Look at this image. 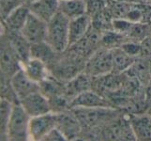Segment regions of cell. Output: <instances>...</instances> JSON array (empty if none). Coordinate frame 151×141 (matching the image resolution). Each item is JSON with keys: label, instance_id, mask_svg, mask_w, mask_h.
Listing matches in <instances>:
<instances>
[{"label": "cell", "instance_id": "1", "mask_svg": "<svg viewBox=\"0 0 151 141\" xmlns=\"http://www.w3.org/2000/svg\"><path fill=\"white\" fill-rule=\"evenodd\" d=\"M72 112L79 119L84 131H97L122 114L114 107H74Z\"/></svg>", "mask_w": 151, "mask_h": 141}, {"label": "cell", "instance_id": "2", "mask_svg": "<svg viewBox=\"0 0 151 141\" xmlns=\"http://www.w3.org/2000/svg\"><path fill=\"white\" fill-rule=\"evenodd\" d=\"M70 20L61 12L47 23V35L45 41L57 53H63L69 48Z\"/></svg>", "mask_w": 151, "mask_h": 141}, {"label": "cell", "instance_id": "3", "mask_svg": "<svg viewBox=\"0 0 151 141\" xmlns=\"http://www.w3.org/2000/svg\"><path fill=\"white\" fill-rule=\"evenodd\" d=\"M30 116L19 103H14L12 114L7 126V140L25 141L29 140L28 126Z\"/></svg>", "mask_w": 151, "mask_h": 141}, {"label": "cell", "instance_id": "4", "mask_svg": "<svg viewBox=\"0 0 151 141\" xmlns=\"http://www.w3.org/2000/svg\"><path fill=\"white\" fill-rule=\"evenodd\" d=\"M85 72L93 77L101 76L113 72L112 49L100 47L86 61Z\"/></svg>", "mask_w": 151, "mask_h": 141}, {"label": "cell", "instance_id": "5", "mask_svg": "<svg viewBox=\"0 0 151 141\" xmlns=\"http://www.w3.org/2000/svg\"><path fill=\"white\" fill-rule=\"evenodd\" d=\"M21 61L6 35L1 34V82H9L21 69Z\"/></svg>", "mask_w": 151, "mask_h": 141}, {"label": "cell", "instance_id": "6", "mask_svg": "<svg viewBox=\"0 0 151 141\" xmlns=\"http://www.w3.org/2000/svg\"><path fill=\"white\" fill-rule=\"evenodd\" d=\"M55 127L56 115L54 112L31 117L28 126L29 140L42 141L48 133Z\"/></svg>", "mask_w": 151, "mask_h": 141}, {"label": "cell", "instance_id": "7", "mask_svg": "<svg viewBox=\"0 0 151 141\" xmlns=\"http://www.w3.org/2000/svg\"><path fill=\"white\" fill-rule=\"evenodd\" d=\"M55 115L56 127L64 134L67 140H74L81 137L83 127L71 109L55 113Z\"/></svg>", "mask_w": 151, "mask_h": 141}, {"label": "cell", "instance_id": "8", "mask_svg": "<svg viewBox=\"0 0 151 141\" xmlns=\"http://www.w3.org/2000/svg\"><path fill=\"white\" fill-rule=\"evenodd\" d=\"M21 33L31 44L44 41L47 35V22L30 12Z\"/></svg>", "mask_w": 151, "mask_h": 141}, {"label": "cell", "instance_id": "9", "mask_svg": "<svg viewBox=\"0 0 151 141\" xmlns=\"http://www.w3.org/2000/svg\"><path fill=\"white\" fill-rule=\"evenodd\" d=\"M30 118L40 116L52 112V107L48 98L44 96L40 91L34 92L19 101Z\"/></svg>", "mask_w": 151, "mask_h": 141}, {"label": "cell", "instance_id": "10", "mask_svg": "<svg viewBox=\"0 0 151 141\" xmlns=\"http://www.w3.org/2000/svg\"><path fill=\"white\" fill-rule=\"evenodd\" d=\"M9 83L18 102L30 94L40 91V84L31 80L22 68L12 75Z\"/></svg>", "mask_w": 151, "mask_h": 141}, {"label": "cell", "instance_id": "11", "mask_svg": "<svg viewBox=\"0 0 151 141\" xmlns=\"http://www.w3.org/2000/svg\"><path fill=\"white\" fill-rule=\"evenodd\" d=\"M74 107H114L105 96L95 90H89L80 93L72 99L70 109Z\"/></svg>", "mask_w": 151, "mask_h": 141}, {"label": "cell", "instance_id": "12", "mask_svg": "<svg viewBox=\"0 0 151 141\" xmlns=\"http://www.w3.org/2000/svg\"><path fill=\"white\" fill-rule=\"evenodd\" d=\"M93 81L94 77L88 74L85 71L78 74L70 80L65 82V93L66 96L70 100L79 95L80 93L93 90Z\"/></svg>", "mask_w": 151, "mask_h": 141}, {"label": "cell", "instance_id": "13", "mask_svg": "<svg viewBox=\"0 0 151 141\" xmlns=\"http://www.w3.org/2000/svg\"><path fill=\"white\" fill-rule=\"evenodd\" d=\"M30 14L28 5L24 4L14 9L8 16L3 19L2 31L9 32H21L23 27Z\"/></svg>", "mask_w": 151, "mask_h": 141}, {"label": "cell", "instance_id": "14", "mask_svg": "<svg viewBox=\"0 0 151 141\" xmlns=\"http://www.w3.org/2000/svg\"><path fill=\"white\" fill-rule=\"evenodd\" d=\"M21 68L31 80L39 84L51 74L49 67L45 62L32 56H30L27 60L22 62Z\"/></svg>", "mask_w": 151, "mask_h": 141}, {"label": "cell", "instance_id": "15", "mask_svg": "<svg viewBox=\"0 0 151 141\" xmlns=\"http://www.w3.org/2000/svg\"><path fill=\"white\" fill-rule=\"evenodd\" d=\"M136 140L151 141V117L145 114H128Z\"/></svg>", "mask_w": 151, "mask_h": 141}, {"label": "cell", "instance_id": "16", "mask_svg": "<svg viewBox=\"0 0 151 141\" xmlns=\"http://www.w3.org/2000/svg\"><path fill=\"white\" fill-rule=\"evenodd\" d=\"M92 27V18L87 13L82 15L80 17L70 20V35H69V44L72 46L81 40L88 33Z\"/></svg>", "mask_w": 151, "mask_h": 141}, {"label": "cell", "instance_id": "17", "mask_svg": "<svg viewBox=\"0 0 151 141\" xmlns=\"http://www.w3.org/2000/svg\"><path fill=\"white\" fill-rule=\"evenodd\" d=\"M59 0H38L28 7L31 13L48 23L59 12Z\"/></svg>", "mask_w": 151, "mask_h": 141}, {"label": "cell", "instance_id": "18", "mask_svg": "<svg viewBox=\"0 0 151 141\" xmlns=\"http://www.w3.org/2000/svg\"><path fill=\"white\" fill-rule=\"evenodd\" d=\"M125 72L136 78L145 87L151 81V59L143 56L137 57L131 68Z\"/></svg>", "mask_w": 151, "mask_h": 141}, {"label": "cell", "instance_id": "19", "mask_svg": "<svg viewBox=\"0 0 151 141\" xmlns=\"http://www.w3.org/2000/svg\"><path fill=\"white\" fill-rule=\"evenodd\" d=\"M1 34L7 36V38L12 43L13 49L17 53L18 56L22 62L27 60L31 56V44L29 41L25 39L21 32H9V31H3Z\"/></svg>", "mask_w": 151, "mask_h": 141}, {"label": "cell", "instance_id": "20", "mask_svg": "<svg viewBox=\"0 0 151 141\" xmlns=\"http://www.w3.org/2000/svg\"><path fill=\"white\" fill-rule=\"evenodd\" d=\"M58 56L59 53L55 52L53 47L45 40L31 45V56L42 60L48 67L54 63Z\"/></svg>", "mask_w": 151, "mask_h": 141}, {"label": "cell", "instance_id": "21", "mask_svg": "<svg viewBox=\"0 0 151 141\" xmlns=\"http://www.w3.org/2000/svg\"><path fill=\"white\" fill-rule=\"evenodd\" d=\"M59 12L72 20L86 14V0H68L60 1Z\"/></svg>", "mask_w": 151, "mask_h": 141}, {"label": "cell", "instance_id": "22", "mask_svg": "<svg viewBox=\"0 0 151 141\" xmlns=\"http://www.w3.org/2000/svg\"><path fill=\"white\" fill-rule=\"evenodd\" d=\"M113 56V72L117 74H122L128 71L134 63L136 57H133L127 54L121 47L112 49Z\"/></svg>", "mask_w": 151, "mask_h": 141}, {"label": "cell", "instance_id": "23", "mask_svg": "<svg viewBox=\"0 0 151 141\" xmlns=\"http://www.w3.org/2000/svg\"><path fill=\"white\" fill-rule=\"evenodd\" d=\"M129 39L120 33L116 32L114 30H107L101 34V46L105 47L108 49H114L116 47H120L125 41H127Z\"/></svg>", "mask_w": 151, "mask_h": 141}, {"label": "cell", "instance_id": "24", "mask_svg": "<svg viewBox=\"0 0 151 141\" xmlns=\"http://www.w3.org/2000/svg\"><path fill=\"white\" fill-rule=\"evenodd\" d=\"M13 103H14L10 102L6 98H1V140H7V126L12 114Z\"/></svg>", "mask_w": 151, "mask_h": 141}, {"label": "cell", "instance_id": "25", "mask_svg": "<svg viewBox=\"0 0 151 141\" xmlns=\"http://www.w3.org/2000/svg\"><path fill=\"white\" fill-rule=\"evenodd\" d=\"M133 24L134 22H132V21L125 18H114L112 22V29L128 38Z\"/></svg>", "mask_w": 151, "mask_h": 141}, {"label": "cell", "instance_id": "26", "mask_svg": "<svg viewBox=\"0 0 151 141\" xmlns=\"http://www.w3.org/2000/svg\"><path fill=\"white\" fill-rule=\"evenodd\" d=\"M105 0H86V13L92 18L107 9Z\"/></svg>", "mask_w": 151, "mask_h": 141}, {"label": "cell", "instance_id": "27", "mask_svg": "<svg viewBox=\"0 0 151 141\" xmlns=\"http://www.w3.org/2000/svg\"><path fill=\"white\" fill-rule=\"evenodd\" d=\"M120 47L127 54L137 59V57L141 56V43H138V41L128 40Z\"/></svg>", "mask_w": 151, "mask_h": 141}, {"label": "cell", "instance_id": "28", "mask_svg": "<svg viewBox=\"0 0 151 141\" xmlns=\"http://www.w3.org/2000/svg\"><path fill=\"white\" fill-rule=\"evenodd\" d=\"M140 43H141V56L151 59V36L145 37Z\"/></svg>", "mask_w": 151, "mask_h": 141}, {"label": "cell", "instance_id": "29", "mask_svg": "<svg viewBox=\"0 0 151 141\" xmlns=\"http://www.w3.org/2000/svg\"><path fill=\"white\" fill-rule=\"evenodd\" d=\"M65 140H67L66 137L57 127L50 131L44 138V141H65Z\"/></svg>", "mask_w": 151, "mask_h": 141}, {"label": "cell", "instance_id": "30", "mask_svg": "<svg viewBox=\"0 0 151 141\" xmlns=\"http://www.w3.org/2000/svg\"><path fill=\"white\" fill-rule=\"evenodd\" d=\"M147 36H151V21L150 22H147Z\"/></svg>", "mask_w": 151, "mask_h": 141}, {"label": "cell", "instance_id": "31", "mask_svg": "<svg viewBox=\"0 0 151 141\" xmlns=\"http://www.w3.org/2000/svg\"><path fill=\"white\" fill-rule=\"evenodd\" d=\"M147 114L149 115V116L151 117V100H150V103H149V106H148V109L147 111Z\"/></svg>", "mask_w": 151, "mask_h": 141}, {"label": "cell", "instance_id": "32", "mask_svg": "<svg viewBox=\"0 0 151 141\" xmlns=\"http://www.w3.org/2000/svg\"><path fill=\"white\" fill-rule=\"evenodd\" d=\"M36 1H38V0H27V5H30V4H32V3H34V2H36Z\"/></svg>", "mask_w": 151, "mask_h": 141}, {"label": "cell", "instance_id": "33", "mask_svg": "<svg viewBox=\"0 0 151 141\" xmlns=\"http://www.w3.org/2000/svg\"><path fill=\"white\" fill-rule=\"evenodd\" d=\"M59 1H68V0H59Z\"/></svg>", "mask_w": 151, "mask_h": 141}]
</instances>
